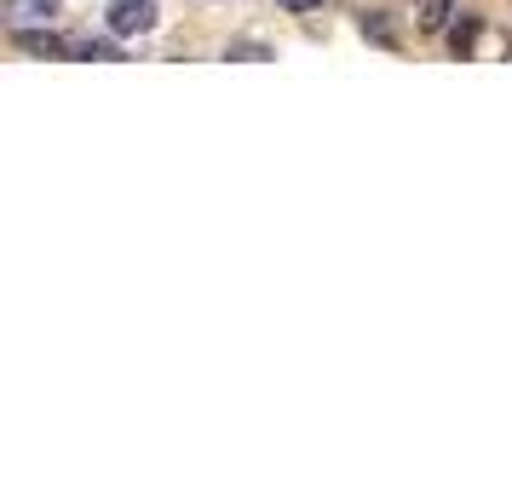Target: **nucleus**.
Returning <instances> with one entry per match:
<instances>
[{
  "mask_svg": "<svg viewBox=\"0 0 512 495\" xmlns=\"http://www.w3.org/2000/svg\"><path fill=\"white\" fill-rule=\"evenodd\" d=\"M449 12H455V0H415V29L420 35H438L449 24Z\"/></svg>",
  "mask_w": 512,
  "mask_h": 495,
  "instance_id": "3",
  "label": "nucleus"
},
{
  "mask_svg": "<svg viewBox=\"0 0 512 495\" xmlns=\"http://www.w3.org/2000/svg\"><path fill=\"white\" fill-rule=\"evenodd\" d=\"M104 18L116 35H144V29H156V0H116Z\"/></svg>",
  "mask_w": 512,
  "mask_h": 495,
  "instance_id": "1",
  "label": "nucleus"
},
{
  "mask_svg": "<svg viewBox=\"0 0 512 495\" xmlns=\"http://www.w3.org/2000/svg\"><path fill=\"white\" fill-rule=\"evenodd\" d=\"M12 47H24V52H35V58H70V41L64 35H52V29H18L12 35Z\"/></svg>",
  "mask_w": 512,
  "mask_h": 495,
  "instance_id": "2",
  "label": "nucleus"
},
{
  "mask_svg": "<svg viewBox=\"0 0 512 495\" xmlns=\"http://www.w3.org/2000/svg\"><path fill=\"white\" fill-rule=\"evenodd\" d=\"M75 58H104V64H116L121 47L116 41H93V35H87V41H75Z\"/></svg>",
  "mask_w": 512,
  "mask_h": 495,
  "instance_id": "6",
  "label": "nucleus"
},
{
  "mask_svg": "<svg viewBox=\"0 0 512 495\" xmlns=\"http://www.w3.org/2000/svg\"><path fill=\"white\" fill-rule=\"evenodd\" d=\"M282 12H323V0H277Z\"/></svg>",
  "mask_w": 512,
  "mask_h": 495,
  "instance_id": "9",
  "label": "nucleus"
},
{
  "mask_svg": "<svg viewBox=\"0 0 512 495\" xmlns=\"http://www.w3.org/2000/svg\"><path fill=\"white\" fill-rule=\"evenodd\" d=\"M363 35H369V41H380V47H397V29L386 24L380 12H363Z\"/></svg>",
  "mask_w": 512,
  "mask_h": 495,
  "instance_id": "7",
  "label": "nucleus"
},
{
  "mask_svg": "<svg viewBox=\"0 0 512 495\" xmlns=\"http://www.w3.org/2000/svg\"><path fill=\"white\" fill-rule=\"evenodd\" d=\"M225 58H248V64H259V58H271V52H265V47H254V41H236V47L225 52Z\"/></svg>",
  "mask_w": 512,
  "mask_h": 495,
  "instance_id": "8",
  "label": "nucleus"
},
{
  "mask_svg": "<svg viewBox=\"0 0 512 495\" xmlns=\"http://www.w3.org/2000/svg\"><path fill=\"white\" fill-rule=\"evenodd\" d=\"M449 47H455V58H472V47H478V18H461V24L449 29Z\"/></svg>",
  "mask_w": 512,
  "mask_h": 495,
  "instance_id": "4",
  "label": "nucleus"
},
{
  "mask_svg": "<svg viewBox=\"0 0 512 495\" xmlns=\"http://www.w3.org/2000/svg\"><path fill=\"white\" fill-rule=\"evenodd\" d=\"M6 12H12V18H41V24H47L52 12H58V0H6Z\"/></svg>",
  "mask_w": 512,
  "mask_h": 495,
  "instance_id": "5",
  "label": "nucleus"
}]
</instances>
